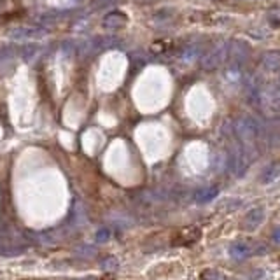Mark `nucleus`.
I'll list each match as a JSON object with an SVG mask.
<instances>
[{
	"mask_svg": "<svg viewBox=\"0 0 280 280\" xmlns=\"http://www.w3.org/2000/svg\"><path fill=\"white\" fill-rule=\"evenodd\" d=\"M98 4H102V6H107V4H112V2H116V0H97Z\"/></svg>",
	"mask_w": 280,
	"mask_h": 280,
	"instance_id": "nucleus-14",
	"label": "nucleus"
},
{
	"mask_svg": "<svg viewBox=\"0 0 280 280\" xmlns=\"http://www.w3.org/2000/svg\"><path fill=\"white\" fill-rule=\"evenodd\" d=\"M109 237H110V231L104 228L97 233V242H105V240H109Z\"/></svg>",
	"mask_w": 280,
	"mask_h": 280,
	"instance_id": "nucleus-12",
	"label": "nucleus"
},
{
	"mask_svg": "<svg viewBox=\"0 0 280 280\" xmlns=\"http://www.w3.org/2000/svg\"><path fill=\"white\" fill-rule=\"evenodd\" d=\"M84 217V208H82L81 203H74L72 207V214H70V221L74 222V224H81V222H84L86 219H82Z\"/></svg>",
	"mask_w": 280,
	"mask_h": 280,
	"instance_id": "nucleus-7",
	"label": "nucleus"
},
{
	"mask_svg": "<svg viewBox=\"0 0 280 280\" xmlns=\"http://www.w3.org/2000/svg\"><path fill=\"white\" fill-rule=\"evenodd\" d=\"M217 196V188H210V189H203V191L198 193V196H196V200L200 201V203H207L212 198H216Z\"/></svg>",
	"mask_w": 280,
	"mask_h": 280,
	"instance_id": "nucleus-9",
	"label": "nucleus"
},
{
	"mask_svg": "<svg viewBox=\"0 0 280 280\" xmlns=\"http://www.w3.org/2000/svg\"><path fill=\"white\" fill-rule=\"evenodd\" d=\"M118 266V263H116V259H105V263H102V268L104 270H112V268H116Z\"/></svg>",
	"mask_w": 280,
	"mask_h": 280,
	"instance_id": "nucleus-13",
	"label": "nucleus"
},
{
	"mask_svg": "<svg viewBox=\"0 0 280 280\" xmlns=\"http://www.w3.org/2000/svg\"><path fill=\"white\" fill-rule=\"evenodd\" d=\"M250 55V49L247 46L245 42H242V40H233L231 44H229V58L235 61V63H242V61H245L249 58Z\"/></svg>",
	"mask_w": 280,
	"mask_h": 280,
	"instance_id": "nucleus-4",
	"label": "nucleus"
},
{
	"mask_svg": "<svg viewBox=\"0 0 280 280\" xmlns=\"http://www.w3.org/2000/svg\"><path fill=\"white\" fill-rule=\"evenodd\" d=\"M268 23L271 27H280V7H273L268 12Z\"/></svg>",
	"mask_w": 280,
	"mask_h": 280,
	"instance_id": "nucleus-10",
	"label": "nucleus"
},
{
	"mask_svg": "<svg viewBox=\"0 0 280 280\" xmlns=\"http://www.w3.org/2000/svg\"><path fill=\"white\" fill-rule=\"evenodd\" d=\"M201 280H224V277H222L219 271L205 270L203 273H201Z\"/></svg>",
	"mask_w": 280,
	"mask_h": 280,
	"instance_id": "nucleus-11",
	"label": "nucleus"
},
{
	"mask_svg": "<svg viewBox=\"0 0 280 280\" xmlns=\"http://www.w3.org/2000/svg\"><path fill=\"white\" fill-rule=\"evenodd\" d=\"M261 63L268 72H280V51H266L261 56Z\"/></svg>",
	"mask_w": 280,
	"mask_h": 280,
	"instance_id": "nucleus-6",
	"label": "nucleus"
},
{
	"mask_svg": "<svg viewBox=\"0 0 280 280\" xmlns=\"http://www.w3.org/2000/svg\"><path fill=\"white\" fill-rule=\"evenodd\" d=\"M102 25H104V28H107V30H119V28H123L126 25V16L119 11H112L105 16Z\"/></svg>",
	"mask_w": 280,
	"mask_h": 280,
	"instance_id": "nucleus-5",
	"label": "nucleus"
},
{
	"mask_svg": "<svg viewBox=\"0 0 280 280\" xmlns=\"http://www.w3.org/2000/svg\"><path fill=\"white\" fill-rule=\"evenodd\" d=\"M229 58V44L219 42L217 46L210 48L200 58V67L203 70H216Z\"/></svg>",
	"mask_w": 280,
	"mask_h": 280,
	"instance_id": "nucleus-1",
	"label": "nucleus"
},
{
	"mask_svg": "<svg viewBox=\"0 0 280 280\" xmlns=\"http://www.w3.org/2000/svg\"><path fill=\"white\" fill-rule=\"evenodd\" d=\"M259 128H261L259 123L252 118H242L235 123V131H237L238 137H240L242 140H245V142L256 138L258 133H259Z\"/></svg>",
	"mask_w": 280,
	"mask_h": 280,
	"instance_id": "nucleus-3",
	"label": "nucleus"
},
{
	"mask_svg": "<svg viewBox=\"0 0 280 280\" xmlns=\"http://www.w3.org/2000/svg\"><path fill=\"white\" fill-rule=\"evenodd\" d=\"M25 250L23 235L16 229H11L9 233L0 231V254H7V256H14Z\"/></svg>",
	"mask_w": 280,
	"mask_h": 280,
	"instance_id": "nucleus-2",
	"label": "nucleus"
},
{
	"mask_svg": "<svg viewBox=\"0 0 280 280\" xmlns=\"http://www.w3.org/2000/svg\"><path fill=\"white\" fill-rule=\"evenodd\" d=\"M200 56V51L196 46H188L186 49L182 51V55H180V58H182V61H193V60H198Z\"/></svg>",
	"mask_w": 280,
	"mask_h": 280,
	"instance_id": "nucleus-8",
	"label": "nucleus"
}]
</instances>
